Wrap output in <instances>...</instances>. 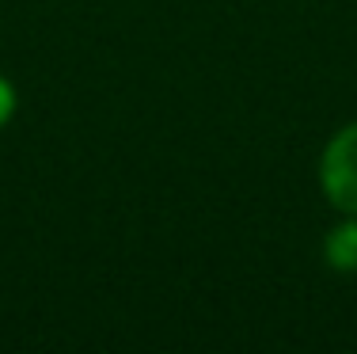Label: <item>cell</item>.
Segmentation results:
<instances>
[{
    "mask_svg": "<svg viewBox=\"0 0 357 354\" xmlns=\"http://www.w3.org/2000/svg\"><path fill=\"white\" fill-rule=\"evenodd\" d=\"M319 179L327 198L338 209L357 217V122L335 133V141L327 145L319 164Z\"/></svg>",
    "mask_w": 357,
    "mask_h": 354,
    "instance_id": "6da1fadb",
    "label": "cell"
},
{
    "mask_svg": "<svg viewBox=\"0 0 357 354\" xmlns=\"http://www.w3.org/2000/svg\"><path fill=\"white\" fill-rule=\"evenodd\" d=\"M327 251H331V259H335L338 267H357V229L354 225H346V229H338L335 236H331Z\"/></svg>",
    "mask_w": 357,
    "mask_h": 354,
    "instance_id": "7a4b0ae2",
    "label": "cell"
},
{
    "mask_svg": "<svg viewBox=\"0 0 357 354\" xmlns=\"http://www.w3.org/2000/svg\"><path fill=\"white\" fill-rule=\"evenodd\" d=\"M8 115H12V91H8V84L0 80V122H4Z\"/></svg>",
    "mask_w": 357,
    "mask_h": 354,
    "instance_id": "3957f363",
    "label": "cell"
}]
</instances>
